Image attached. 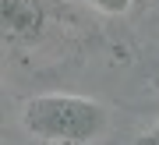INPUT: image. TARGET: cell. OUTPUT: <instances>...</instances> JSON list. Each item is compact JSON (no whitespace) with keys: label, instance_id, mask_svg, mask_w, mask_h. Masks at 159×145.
<instances>
[{"label":"cell","instance_id":"obj_1","mask_svg":"<svg viewBox=\"0 0 159 145\" xmlns=\"http://www.w3.org/2000/svg\"><path fill=\"white\" fill-rule=\"evenodd\" d=\"M21 124L32 138L50 145H85L99 138L110 124V113L99 99L74 92H46L25 103Z\"/></svg>","mask_w":159,"mask_h":145},{"label":"cell","instance_id":"obj_2","mask_svg":"<svg viewBox=\"0 0 159 145\" xmlns=\"http://www.w3.org/2000/svg\"><path fill=\"white\" fill-rule=\"evenodd\" d=\"M0 25L7 39H35L43 32L39 0H0Z\"/></svg>","mask_w":159,"mask_h":145},{"label":"cell","instance_id":"obj_3","mask_svg":"<svg viewBox=\"0 0 159 145\" xmlns=\"http://www.w3.org/2000/svg\"><path fill=\"white\" fill-rule=\"evenodd\" d=\"M78 4H89L96 11H106V14H124L131 7V0H78Z\"/></svg>","mask_w":159,"mask_h":145}]
</instances>
